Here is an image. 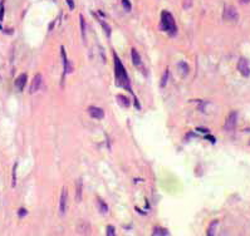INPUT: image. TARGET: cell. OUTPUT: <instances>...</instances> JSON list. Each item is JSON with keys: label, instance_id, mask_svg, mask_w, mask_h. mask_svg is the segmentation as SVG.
I'll return each instance as SVG.
<instances>
[{"label": "cell", "instance_id": "6da1fadb", "mask_svg": "<svg viewBox=\"0 0 250 236\" xmlns=\"http://www.w3.org/2000/svg\"><path fill=\"white\" fill-rule=\"evenodd\" d=\"M114 74H116V84L128 89L133 94L132 88H131V83H129V79H128V75H127V72H126L122 62L120 61V58L116 54H114Z\"/></svg>", "mask_w": 250, "mask_h": 236}, {"label": "cell", "instance_id": "7a4b0ae2", "mask_svg": "<svg viewBox=\"0 0 250 236\" xmlns=\"http://www.w3.org/2000/svg\"><path fill=\"white\" fill-rule=\"evenodd\" d=\"M161 27L163 30H166L170 35H175L177 33V27L175 23V19L171 13L163 10L161 13Z\"/></svg>", "mask_w": 250, "mask_h": 236}, {"label": "cell", "instance_id": "3957f363", "mask_svg": "<svg viewBox=\"0 0 250 236\" xmlns=\"http://www.w3.org/2000/svg\"><path fill=\"white\" fill-rule=\"evenodd\" d=\"M225 20H230V22H238L239 20V14L236 11V9L234 6H225L224 8V14H222Z\"/></svg>", "mask_w": 250, "mask_h": 236}, {"label": "cell", "instance_id": "277c9868", "mask_svg": "<svg viewBox=\"0 0 250 236\" xmlns=\"http://www.w3.org/2000/svg\"><path fill=\"white\" fill-rule=\"evenodd\" d=\"M236 121H238V113L236 112H231L225 121V124H224V129L225 131H233L236 126Z\"/></svg>", "mask_w": 250, "mask_h": 236}, {"label": "cell", "instance_id": "5b68a950", "mask_svg": "<svg viewBox=\"0 0 250 236\" xmlns=\"http://www.w3.org/2000/svg\"><path fill=\"white\" fill-rule=\"evenodd\" d=\"M238 69L239 72L244 75V77H249L250 75V65H249V59L241 58L238 62Z\"/></svg>", "mask_w": 250, "mask_h": 236}, {"label": "cell", "instance_id": "8992f818", "mask_svg": "<svg viewBox=\"0 0 250 236\" xmlns=\"http://www.w3.org/2000/svg\"><path fill=\"white\" fill-rule=\"evenodd\" d=\"M88 113L92 118H95V120H102L104 117V111L100 107H94V106L88 108Z\"/></svg>", "mask_w": 250, "mask_h": 236}, {"label": "cell", "instance_id": "52a82bcc", "mask_svg": "<svg viewBox=\"0 0 250 236\" xmlns=\"http://www.w3.org/2000/svg\"><path fill=\"white\" fill-rule=\"evenodd\" d=\"M67 197H68L67 188L63 187L62 195H61V202H59V212H61V215L66 213V210H67Z\"/></svg>", "mask_w": 250, "mask_h": 236}, {"label": "cell", "instance_id": "ba28073f", "mask_svg": "<svg viewBox=\"0 0 250 236\" xmlns=\"http://www.w3.org/2000/svg\"><path fill=\"white\" fill-rule=\"evenodd\" d=\"M42 82H43V78H42V75L40 74H36L34 78H33V82H32V84H30V93L33 94V93H35L36 91H39V88H40V86H42Z\"/></svg>", "mask_w": 250, "mask_h": 236}, {"label": "cell", "instance_id": "9c48e42d", "mask_svg": "<svg viewBox=\"0 0 250 236\" xmlns=\"http://www.w3.org/2000/svg\"><path fill=\"white\" fill-rule=\"evenodd\" d=\"M83 190V181L82 179H78L75 182V200L77 202H81L82 201V191Z\"/></svg>", "mask_w": 250, "mask_h": 236}, {"label": "cell", "instance_id": "30bf717a", "mask_svg": "<svg viewBox=\"0 0 250 236\" xmlns=\"http://www.w3.org/2000/svg\"><path fill=\"white\" fill-rule=\"evenodd\" d=\"M27 78H28V75H27L25 73L20 74V75H19V77L16 78V81H15V87L18 88L19 92H22V91L24 89V86H25V83H27Z\"/></svg>", "mask_w": 250, "mask_h": 236}, {"label": "cell", "instance_id": "8fae6325", "mask_svg": "<svg viewBox=\"0 0 250 236\" xmlns=\"http://www.w3.org/2000/svg\"><path fill=\"white\" fill-rule=\"evenodd\" d=\"M61 50H62V58H63V64H64V74H69L72 73L73 68L69 63V61L67 59V55H66V50H64V47H61Z\"/></svg>", "mask_w": 250, "mask_h": 236}, {"label": "cell", "instance_id": "7c38bea8", "mask_svg": "<svg viewBox=\"0 0 250 236\" xmlns=\"http://www.w3.org/2000/svg\"><path fill=\"white\" fill-rule=\"evenodd\" d=\"M132 62H133V64L136 65V67H141V64H142L141 57H140V54L137 53L136 49H132Z\"/></svg>", "mask_w": 250, "mask_h": 236}, {"label": "cell", "instance_id": "4fadbf2b", "mask_svg": "<svg viewBox=\"0 0 250 236\" xmlns=\"http://www.w3.org/2000/svg\"><path fill=\"white\" fill-rule=\"evenodd\" d=\"M116 98H117V101H118V103H120L121 106H123V107H128V106H129V99H128L126 95L118 94Z\"/></svg>", "mask_w": 250, "mask_h": 236}, {"label": "cell", "instance_id": "5bb4252c", "mask_svg": "<svg viewBox=\"0 0 250 236\" xmlns=\"http://www.w3.org/2000/svg\"><path fill=\"white\" fill-rule=\"evenodd\" d=\"M152 235H157V236H166V235H170V232H168V230H166V229H162V227H155L153 229V232H152Z\"/></svg>", "mask_w": 250, "mask_h": 236}, {"label": "cell", "instance_id": "9a60e30c", "mask_svg": "<svg viewBox=\"0 0 250 236\" xmlns=\"http://www.w3.org/2000/svg\"><path fill=\"white\" fill-rule=\"evenodd\" d=\"M177 67H179V69L181 70V73H182L184 75L189 74L190 68H189V65H187V63H186V62H179V63H177Z\"/></svg>", "mask_w": 250, "mask_h": 236}, {"label": "cell", "instance_id": "2e32d148", "mask_svg": "<svg viewBox=\"0 0 250 236\" xmlns=\"http://www.w3.org/2000/svg\"><path fill=\"white\" fill-rule=\"evenodd\" d=\"M97 205H98L100 211H101L102 213H107V212H108V206H107V204H106L104 201H102L101 199L97 200Z\"/></svg>", "mask_w": 250, "mask_h": 236}, {"label": "cell", "instance_id": "e0dca14e", "mask_svg": "<svg viewBox=\"0 0 250 236\" xmlns=\"http://www.w3.org/2000/svg\"><path fill=\"white\" fill-rule=\"evenodd\" d=\"M219 225V221L218 220H214L213 222L210 224V227H209V230H207V235L209 236H213L214 234H215V227Z\"/></svg>", "mask_w": 250, "mask_h": 236}, {"label": "cell", "instance_id": "ac0fdd59", "mask_svg": "<svg viewBox=\"0 0 250 236\" xmlns=\"http://www.w3.org/2000/svg\"><path fill=\"white\" fill-rule=\"evenodd\" d=\"M79 19H81V29H82V36L83 39L86 38V23H84V18L83 15H79Z\"/></svg>", "mask_w": 250, "mask_h": 236}, {"label": "cell", "instance_id": "d6986e66", "mask_svg": "<svg viewBox=\"0 0 250 236\" xmlns=\"http://www.w3.org/2000/svg\"><path fill=\"white\" fill-rule=\"evenodd\" d=\"M100 23L102 24V27H103V29H104V33H106V34L109 36V35H111V28H109V25H107V24H106L103 20H101V19H100Z\"/></svg>", "mask_w": 250, "mask_h": 236}, {"label": "cell", "instance_id": "ffe728a7", "mask_svg": "<svg viewBox=\"0 0 250 236\" xmlns=\"http://www.w3.org/2000/svg\"><path fill=\"white\" fill-rule=\"evenodd\" d=\"M4 11H5V9H4V0H2V2H0V22H3V19H4Z\"/></svg>", "mask_w": 250, "mask_h": 236}, {"label": "cell", "instance_id": "44dd1931", "mask_svg": "<svg viewBox=\"0 0 250 236\" xmlns=\"http://www.w3.org/2000/svg\"><path fill=\"white\" fill-rule=\"evenodd\" d=\"M122 5H123V8H125L127 11H131L132 5H131V3H129V0H122Z\"/></svg>", "mask_w": 250, "mask_h": 236}, {"label": "cell", "instance_id": "7402d4cb", "mask_svg": "<svg viewBox=\"0 0 250 236\" xmlns=\"http://www.w3.org/2000/svg\"><path fill=\"white\" fill-rule=\"evenodd\" d=\"M167 79H168V70H166L165 73H163V77H162V82H161V87H165L166 86V83H167Z\"/></svg>", "mask_w": 250, "mask_h": 236}, {"label": "cell", "instance_id": "603a6c76", "mask_svg": "<svg viewBox=\"0 0 250 236\" xmlns=\"http://www.w3.org/2000/svg\"><path fill=\"white\" fill-rule=\"evenodd\" d=\"M107 235L108 236H114V227L112 225H108L107 226Z\"/></svg>", "mask_w": 250, "mask_h": 236}, {"label": "cell", "instance_id": "cb8c5ba5", "mask_svg": "<svg viewBox=\"0 0 250 236\" xmlns=\"http://www.w3.org/2000/svg\"><path fill=\"white\" fill-rule=\"evenodd\" d=\"M15 182H16V165H14L13 168V186H15Z\"/></svg>", "mask_w": 250, "mask_h": 236}, {"label": "cell", "instance_id": "d4e9b609", "mask_svg": "<svg viewBox=\"0 0 250 236\" xmlns=\"http://www.w3.org/2000/svg\"><path fill=\"white\" fill-rule=\"evenodd\" d=\"M28 213V211L25 210V209H20L18 211V215H19V217H24V216Z\"/></svg>", "mask_w": 250, "mask_h": 236}, {"label": "cell", "instance_id": "484cf974", "mask_svg": "<svg viewBox=\"0 0 250 236\" xmlns=\"http://www.w3.org/2000/svg\"><path fill=\"white\" fill-rule=\"evenodd\" d=\"M191 4H192V0H185V2H184V9L191 8Z\"/></svg>", "mask_w": 250, "mask_h": 236}, {"label": "cell", "instance_id": "4316f807", "mask_svg": "<svg viewBox=\"0 0 250 236\" xmlns=\"http://www.w3.org/2000/svg\"><path fill=\"white\" fill-rule=\"evenodd\" d=\"M66 3L68 4V6H69V9H70V10H73V9H74V2H73V0H66Z\"/></svg>", "mask_w": 250, "mask_h": 236}, {"label": "cell", "instance_id": "83f0119b", "mask_svg": "<svg viewBox=\"0 0 250 236\" xmlns=\"http://www.w3.org/2000/svg\"><path fill=\"white\" fill-rule=\"evenodd\" d=\"M241 3H243V4H248L249 0H241Z\"/></svg>", "mask_w": 250, "mask_h": 236}]
</instances>
